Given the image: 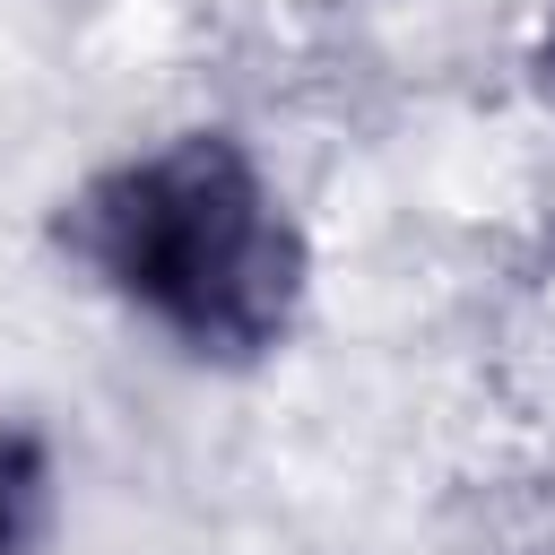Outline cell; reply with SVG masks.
<instances>
[{
  "mask_svg": "<svg viewBox=\"0 0 555 555\" xmlns=\"http://www.w3.org/2000/svg\"><path fill=\"white\" fill-rule=\"evenodd\" d=\"M69 269L191 364H269L312 295V243L234 130H165L61 199Z\"/></svg>",
  "mask_w": 555,
  "mask_h": 555,
  "instance_id": "cell-1",
  "label": "cell"
},
{
  "mask_svg": "<svg viewBox=\"0 0 555 555\" xmlns=\"http://www.w3.org/2000/svg\"><path fill=\"white\" fill-rule=\"evenodd\" d=\"M52 529V451L26 425H0V555H35Z\"/></svg>",
  "mask_w": 555,
  "mask_h": 555,
  "instance_id": "cell-2",
  "label": "cell"
},
{
  "mask_svg": "<svg viewBox=\"0 0 555 555\" xmlns=\"http://www.w3.org/2000/svg\"><path fill=\"white\" fill-rule=\"evenodd\" d=\"M546 61H555V52H546Z\"/></svg>",
  "mask_w": 555,
  "mask_h": 555,
  "instance_id": "cell-3",
  "label": "cell"
}]
</instances>
